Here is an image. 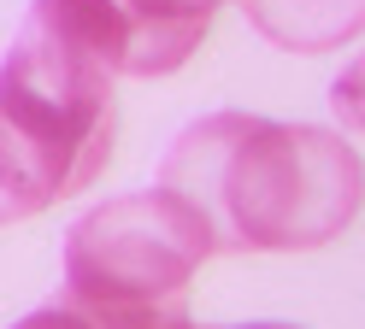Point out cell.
Masks as SVG:
<instances>
[{"label": "cell", "instance_id": "obj_1", "mask_svg": "<svg viewBox=\"0 0 365 329\" xmlns=\"http://www.w3.org/2000/svg\"><path fill=\"white\" fill-rule=\"evenodd\" d=\"M159 188L207 218L218 253H312L359 218L365 164L336 130L212 112L171 141Z\"/></svg>", "mask_w": 365, "mask_h": 329}, {"label": "cell", "instance_id": "obj_2", "mask_svg": "<svg viewBox=\"0 0 365 329\" xmlns=\"http://www.w3.org/2000/svg\"><path fill=\"white\" fill-rule=\"evenodd\" d=\"M112 83L118 59L106 41L53 0H30L0 59V224L95 188L118 135Z\"/></svg>", "mask_w": 365, "mask_h": 329}, {"label": "cell", "instance_id": "obj_3", "mask_svg": "<svg viewBox=\"0 0 365 329\" xmlns=\"http://www.w3.org/2000/svg\"><path fill=\"white\" fill-rule=\"evenodd\" d=\"M212 253L207 218L171 188L112 194L65 229V294L95 306H182Z\"/></svg>", "mask_w": 365, "mask_h": 329}, {"label": "cell", "instance_id": "obj_4", "mask_svg": "<svg viewBox=\"0 0 365 329\" xmlns=\"http://www.w3.org/2000/svg\"><path fill=\"white\" fill-rule=\"evenodd\" d=\"M53 6L83 18L112 47L118 77H171L207 41L224 0H53Z\"/></svg>", "mask_w": 365, "mask_h": 329}, {"label": "cell", "instance_id": "obj_5", "mask_svg": "<svg viewBox=\"0 0 365 329\" xmlns=\"http://www.w3.org/2000/svg\"><path fill=\"white\" fill-rule=\"evenodd\" d=\"M247 24L283 53H336L365 36V0H247Z\"/></svg>", "mask_w": 365, "mask_h": 329}, {"label": "cell", "instance_id": "obj_6", "mask_svg": "<svg viewBox=\"0 0 365 329\" xmlns=\"http://www.w3.org/2000/svg\"><path fill=\"white\" fill-rule=\"evenodd\" d=\"M12 329H195L189 306H95L77 294H59L53 306L18 318Z\"/></svg>", "mask_w": 365, "mask_h": 329}, {"label": "cell", "instance_id": "obj_7", "mask_svg": "<svg viewBox=\"0 0 365 329\" xmlns=\"http://www.w3.org/2000/svg\"><path fill=\"white\" fill-rule=\"evenodd\" d=\"M330 106H336V118H341L348 130H359V135H365V53H359V59H354V65L336 77V88H330Z\"/></svg>", "mask_w": 365, "mask_h": 329}, {"label": "cell", "instance_id": "obj_8", "mask_svg": "<svg viewBox=\"0 0 365 329\" xmlns=\"http://www.w3.org/2000/svg\"><path fill=\"white\" fill-rule=\"evenodd\" d=\"M230 329H301V323H230Z\"/></svg>", "mask_w": 365, "mask_h": 329}]
</instances>
